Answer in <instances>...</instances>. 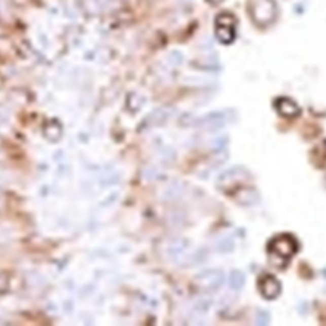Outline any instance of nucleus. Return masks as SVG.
<instances>
[{"mask_svg": "<svg viewBox=\"0 0 326 326\" xmlns=\"http://www.w3.org/2000/svg\"><path fill=\"white\" fill-rule=\"evenodd\" d=\"M298 242L293 236L279 235L274 237L269 242L268 251L271 256V260L274 261L277 259V266L287 265L288 261L292 259V256L297 252Z\"/></svg>", "mask_w": 326, "mask_h": 326, "instance_id": "f257e3e1", "label": "nucleus"}, {"mask_svg": "<svg viewBox=\"0 0 326 326\" xmlns=\"http://www.w3.org/2000/svg\"><path fill=\"white\" fill-rule=\"evenodd\" d=\"M248 13L256 26L266 27L277 19L278 8L274 0H248Z\"/></svg>", "mask_w": 326, "mask_h": 326, "instance_id": "f03ea898", "label": "nucleus"}, {"mask_svg": "<svg viewBox=\"0 0 326 326\" xmlns=\"http://www.w3.org/2000/svg\"><path fill=\"white\" fill-rule=\"evenodd\" d=\"M168 256L178 264H188L199 261V252L190 251V242L185 238H176L171 241L167 248Z\"/></svg>", "mask_w": 326, "mask_h": 326, "instance_id": "7ed1b4c3", "label": "nucleus"}, {"mask_svg": "<svg viewBox=\"0 0 326 326\" xmlns=\"http://www.w3.org/2000/svg\"><path fill=\"white\" fill-rule=\"evenodd\" d=\"M236 21L230 13H222L215 19V36L223 45L232 44L236 39Z\"/></svg>", "mask_w": 326, "mask_h": 326, "instance_id": "20e7f679", "label": "nucleus"}, {"mask_svg": "<svg viewBox=\"0 0 326 326\" xmlns=\"http://www.w3.org/2000/svg\"><path fill=\"white\" fill-rule=\"evenodd\" d=\"M196 284L205 291H216L225 282V274L220 269H206L195 278Z\"/></svg>", "mask_w": 326, "mask_h": 326, "instance_id": "39448f33", "label": "nucleus"}, {"mask_svg": "<svg viewBox=\"0 0 326 326\" xmlns=\"http://www.w3.org/2000/svg\"><path fill=\"white\" fill-rule=\"evenodd\" d=\"M231 121L228 111H211L196 120V125L205 130H218Z\"/></svg>", "mask_w": 326, "mask_h": 326, "instance_id": "423d86ee", "label": "nucleus"}, {"mask_svg": "<svg viewBox=\"0 0 326 326\" xmlns=\"http://www.w3.org/2000/svg\"><path fill=\"white\" fill-rule=\"evenodd\" d=\"M259 291L265 300H275L282 292V284L274 275L265 274L259 279Z\"/></svg>", "mask_w": 326, "mask_h": 326, "instance_id": "0eeeda50", "label": "nucleus"}, {"mask_svg": "<svg viewBox=\"0 0 326 326\" xmlns=\"http://www.w3.org/2000/svg\"><path fill=\"white\" fill-rule=\"evenodd\" d=\"M275 108H277V111L280 115L288 119H295L300 116L301 114V107L288 97H282V98L278 99L275 102Z\"/></svg>", "mask_w": 326, "mask_h": 326, "instance_id": "6e6552de", "label": "nucleus"}, {"mask_svg": "<svg viewBox=\"0 0 326 326\" xmlns=\"http://www.w3.org/2000/svg\"><path fill=\"white\" fill-rule=\"evenodd\" d=\"M173 114H175V108H172V107L166 106L161 107V108H157V110H154L153 113L148 116V125H163V124H166V121L172 118Z\"/></svg>", "mask_w": 326, "mask_h": 326, "instance_id": "1a4fd4ad", "label": "nucleus"}, {"mask_svg": "<svg viewBox=\"0 0 326 326\" xmlns=\"http://www.w3.org/2000/svg\"><path fill=\"white\" fill-rule=\"evenodd\" d=\"M44 133L49 140L55 141L61 136V126L58 123H55V121H50V123H47L45 125Z\"/></svg>", "mask_w": 326, "mask_h": 326, "instance_id": "9d476101", "label": "nucleus"}, {"mask_svg": "<svg viewBox=\"0 0 326 326\" xmlns=\"http://www.w3.org/2000/svg\"><path fill=\"white\" fill-rule=\"evenodd\" d=\"M245 275L242 271L240 270H233L230 274V287L233 291H240L242 289L245 285Z\"/></svg>", "mask_w": 326, "mask_h": 326, "instance_id": "9b49d317", "label": "nucleus"}, {"mask_svg": "<svg viewBox=\"0 0 326 326\" xmlns=\"http://www.w3.org/2000/svg\"><path fill=\"white\" fill-rule=\"evenodd\" d=\"M258 200H259L258 193H256L255 190H251V189L241 191L240 195H238V201H241L242 204H246V205L258 203Z\"/></svg>", "mask_w": 326, "mask_h": 326, "instance_id": "f8f14e48", "label": "nucleus"}, {"mask_svg": "<svg viewBox=\"0 0 326 326\" xmlns=\"http://www.w3.org/2000/svg\"><path fill=\"white\" fill-rule=\"evenodd\" d=\"M233 248H235V242H233V240L231 237H223L216 241L215 243V250L218 252H230Z\"/></svg>", "mask_w": 326, "mask_h": 326, "instance_id": "ddd939ff", "label": "nucleus"}, {"mask_svg": "<svg viewBox=\"0 0 326 326\" xmlns=\"http://www.w3.org/2000/svg\"><path fill=\"white\" fill-rule=\"evenodd\" d=\"M210 305L211 301L209 298H200V300H198L194 303V310L196 312H206L210 308Z\"/></svg>", "mask_w": 326, "mask_h": 326, "instance_id": "4468645a", "label": "nucleus"}, {"mask_svg": "<svg viewBox=\"0 0 326 326\" xmlns=\"http://www.w3.org/2000/svg\"><path fill=\"white\" fill-rule=\"evenodd\" d=\"M270 322V315L266 311H258L256 313V323L261 326H266Z\"/></svg>", "mask_w": 326, "mask_h": 326, "instance_id": "2eb2a0df", "label": "nucleus"}, {"mask_svg": "<svg viewBox=\"0 0 326 326\" xmlns=\"http://www.w3.org/2000/svg\"><path fill=\"white\" fill-rule=\"evenodd\" d=\"M183 60H184L183 54L178 51H172L170 55H168V61H170L171 65H175V66L180 65V64L183 63Z\"/></svg>", "mask_w": 326, "mask_h": 326, "instance_id": "dca6fc26", "label": "nucleus"}, {"mask_svg": "<svg viewBox=\"0 0 326 326\" xmlns=\"http://www.w3.org/2000/svg\"><path fill=\"white\" fill-rule=\"evenodd\" d=\"M206 2H208V3H210L211 6H218V4L223 3L225 0H206Z\"/></svg>", "mask_w": 326, "mask_h": 326, "instance_id": "f3484780", "label": "nucleus"}]
</instances>
